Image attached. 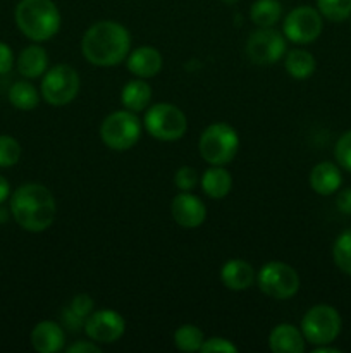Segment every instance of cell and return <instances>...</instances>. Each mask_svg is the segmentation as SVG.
<instances>
[{
  "label": "cell",
  "mask_w": 351,
  "mask_h": 353,
  "mask_svg": "<svg viewBox=\"0 0 351 353\" xmlns=\"http://www.w3.org/2000/svg\"><path fill=\"white\" fill-rule=\"evenodd\" d=\"M246 57L251 64L272 65L286 54V38L274 28H258L246 41Z\"/></svg>",
  "instance_id": "8fae6325"
},
{
  "label": "cell",
  "mask_w": 351,
  "mask_h": 353,
  "mask_svg": "<svg viewBox=\"0 0 351 353\" xmlns=\"http://www.w3.org/2000/svg\"><path fill=\"white\" fill-rule=\"evenodd\" d=\"M334 157H336L339 168L351 172V130L341 134L336 147H334Z\"/></svg>",
  "instance_id": "f1b7e54d"
},
{
  "label": "cell",
  "mask_w": 351,
  "mask_h": 353,
  "mask_svg": "<svg viewBox=\"0 0 351 353\" xmlns=\"http://www.w3.org/2000/svg\"><path fill=\"white\" fill-rule=\"evenodd\" d=\"M14 65L12 48L7 43L0 41V74H7Z\"/></svg>",
  "instance_id": "836d02e7"
},
{
  "label": "cell",
  "mask_w": 351,
  "mask_h": 353,
  "mask_svg": "<svg viewBox=\"0 0 351 353\" xmlns=\"http://www.w3.org/2000/svg\"><path fill=\"white\" fill-rule=\"evenodd\" d=\"M268 348L275 353H301L305 350V336L292 324H277L268 334Z\"/></svg>",
  "instance_id": "ac0fdd59"
},
{
  "label": "cell",
  "mask_w": 351,
  "mask_h": 353,
  "mask_svg": "<svg viewBox=\"0 0 351 353\" xmlns=\"http://www.w3.org/2000/svg\"><path fill=\"white\" fill-rule=\"evenodd\" d=\"M343 327V319L334 307L320 303L306 310L301 319V333L305 341L312 343L313 347L319 345H329L337 340Z\"/></svg>",
  "instance_id": "5b68a950"
},
{
  "label": "cell",
  "mask_w": 351,
  "mask_h": 353,
  "mask_svg": "<svg viewBox=\"0 0 351 353\" xmlns=\"http://www.w3.org/2000/svg\"><path fill=\"white\" fill-rule=\"evenodd\" d=\"M350 17H351V16H350Z\"/></svg>",
  "instance_id": "60d3db41"
},
{
  "label": "cell",
  "mask_w": 351,
  "mask_h": 353,
  "mask_svg": "<svg viewBox=\"0 0 351 353\" xmlns=\"http://www.w3.org/2000/svg\"><path fill=\"white\" fill-rule=\"evenodd\" d=\"M341 350L336 347H330L329 345H319V347L313 348V353H339Z\"/></svg>",
  "instance_id": "74e56055"
},
{
  "label": "cell",
  "mask_w": 351,
  "mask_h": 353,
  "mask_svg": "<svg viewBox=\"0 0 351 353\" xmlns=\"http://www.w3.org/2000/svg\"><path fill=\"white\" fill-rule=\"evenodd\" d=\"M323 30V17L312 6H299L289 10L282 23V31L289 41L298 45L313 43Z\"/></svg>",
  "instance_id": "30bf717a"
},
{
  "label": "cell",
  "mask_w": 351,
  "mask_h": 353,
  "mask_svg": "<svg viewBox=\"0 0 351 353\" xmlns=\"http://www.w3.org/2000/svg\"><path fill=\"white\" fill-rule=\"evenodd\" d=\"M126 331V323L119 312L112 309H102L92 312L85 321V333L95 343H116Z\"/></svg>",
  "instance_id": "7c38bea8"
},
{
  "label": "cell",
  "mask_w": 351,
  "mask_h": 353,
  "mask_svg": "<svg viewBox=\"0 0 351 353\" xmlns=\"http://www.w3.org/2000/svg\"><path fill=\"white\" fill-rule=\"evenodd\" d=\"M48 55L40 45H30L17 57V71L28 79L40 78L47 72Z\"/></svg>",
  "instance_id": "d6986e66"
},
{
  "label": "cell",
  "mask_w": 351,
  "mask_h": 353,
  "mask_svg": "<svg viewBox=\"0 0 351 353\" xmlns=\"http://www.w3.org/2000/svg\"><path fill=\"white\" fill-rule=\"evenodd\" d=\"M203 353H237V347L233 341L226 340V338H209V340L203 341L202 350Z\"/></svg>",
  "instance_id": "4dcf8cb0"
},
{
  "label": "cell",
  "mask_w": 351,
  "mask_h": 353,
  "mask_svg": "<svg viewBox=\"0 0 351 353\" xmlns=\"http://www.w3.org/2000/svg\"><path fill=\"white\" fill-rule=\"evenodd\" d=\"M151 100V86L143 78L131 79L120 92V102L131 112H140L147 109Z\"/></svg>",
  "instance_id": "44dd1931"
},
{
  "label": "cell",
  "mask_w": 351,
  "mask_h": 353,
  "mask_svg": "<svg viewBox=\"0 0 351 353\" xmlns=\"http://www.w3.org/2000/svg\"><path fill=\"white\" fill-rule=\"evenodd\" d=\"M65 352L67 353H100L102 352V348L98 347V343H95V341H76V343H72L71 347L65 348Z\"/></svg>",
  "instance_id": "e575fe53"
},
{
  "label": "cell",
  "mask_w": 351,
  "mask_h": 353,
  "mask_svg": "<svg viewBox=\"0 0 351 353\" xmlns=\"http://www.w3.org/2000/svg\"><path fill=\"white\" fill-rule=\"evenodd\" d=\"M257 285L270 299L289 300L298 293L299 276L286 262H268L258 271Z\"/></svg>",
  "instance_id": "9c48e42d"
},
{
  "label": "cell",
  "mask_w": 351,
  "mask_h": 353,
  "mask_svg": "<svg viewBox=\"0 0 351 353\" xmlns=\"http://www.w3.org/2000/svg\"><path fill=\"white\" fill-rule=\"evenodd\" d=\"M145 128L153 138L160 141H176L184 137L188 130V119L178 105L160 102L147 110L143 119Z\"/></svg>",
  "instance_id": "8992f818"
},
{
  "label": "cell",
  "mask_w": 351,
  "mask_h": 353,
  "mask_svg": "<svg viewBox=\"0 0 351 353\" xmlns=\"http://www.w3.org/2000/svg\"><path fill=\"white\" fill-rule=\"evenodd\" d=\"M10 214L23 230L41 233L54 224L57 203L47 186L26 183L10 196Z\"/></svg>",
  "instance_id": "7a4b0ae2"
},
{
  "label": "cell",
  "mask_w": 351,
  "mask_h": 353,
  "mask_svg": "<svg viewBox=\"0 0 351 353\" xmlns=\"http://www.w3.org/2000/svg\"><path fill=\"white\" fill-rule=\"evenodd\" d=\"M317 9L323 19L343 23L351 16V0H317Z\"/></svg>",
  "instance_id": "4316f807"
},
{
  "label": "cell",
  "mask_w": 351,
  "mask_h": 353,
  "mask_svg": "<svg viewBox=\"0 0 351 353\" xmlns=\"http://www.w3.org/2000/svg\"><path fill=\"white\" fill-rule=\"evenodd\" d=\"M336 207L339 212L348 214V216H350L351 214V188H346V190H343V192H339V195H337V199H336Z\"/></svg>",
  "instance_id": "d590c367"
},
{
  "label": "cell",
  "mask_w": 351,
  "mask_h": 353,
  "mask_svg": "<svg viewBox=\"0 0 351 353\" xmlns=\"http://www.w3.org/2000/svg\"><path fill=\"white\" fill-rule=\"evenodd\" d=\"M282 16V6L279 0H257L250 9V17L255 26L272 28Z\"/></svg>",
  "instance_id": "603a6c76"
},
{
  "label": "cell",
  "mask_w": 351,
  "mask_h": 353,
  "mask_svg": "<svg viewBox=\"0 0 351 353\" xmlns=\"http://www.w3.org/2000/svg\"><path fill=\"white\" fill-rule=\"evenodd\" d=\"M64 327L54 321H41L31 331V345L38 353L61 352L64 348Z\"/></svg>",
  "instance_id": "9a60e30c"
},
{
  "label": "cell",
  "mask_w": 351,
  "mask_h": 353,
  "mask_svg": "<svg viewBox=\"0 0 351 353\" xmlns=\"http://www.w3.org/2000/svg\"><path fill=\"white\" fill-rule=\"evenodd\" d=\"M79 86L81 79L78 71L69 64H57L43 74L40 92L48 105L62 107L78 97Z\"/></svg>",
  "instance_id": "ba28073f"
},
{
  "label": "cell",
  "mask_w": 351,
  "mask_h": 353,
  "mask_svg": "<svg viewBox=\"0 0 351 353\" xmlns=\"http://www.w3.org/2000/svg\"><path fill=\"white\" fill-rule=\"evenodd\" d=\"M61 321H62V327H65L67 331L76 333V331H79L81 327H85L86 319H83L81 316H78V314H76L74 310H71V307H69V309L62 310Z\"/></svg>",
  "instance_id": "d6a6232c"
},
{
  "label": "cell",
  "mask_w": 351,
  "mask_h": 353,
  "mask_svg": "<svg viewBox=\"0 0 351 353\" xmlns=\"http://www.w3.org/2000/svg\"><path fill=\"white\" fill-rule=\"evenodd\" d=\"M162 65H164L162 54L150 45L134 48L127 55V69L136 78H153L162 71Z\"/></svg>",
  "instance_id": "5bb4252c"
},
{
  "label": "cell",
  "mask_w": 351,
  "mask_h": 353,
  "mask_svg": "<svg viewBox=\"0 0 351 353\" xmlns=\"http://www.w3.org/2000/svg\"><path fill=\"white\" fill-rule=\"evenodd\" d=\"M220 279H222L226 288L233 290V292H243V290H248L250 286L255 285V281H257V272H255V269L246 261L233 259V261H227L222 265V269H220Z\"/></svg>",
  "instance_id": "2e32d148"
},
{
  "label": "cell",
  "mask_w": 351,
  "mask_h": 353,
  "mask_svg": "<svg viewBox=\"0 0 351 353\" xmlns=\"http://www.w3.org/2000/svg\"><path fill=\"white\" fill-rule=\"evenodd\" d=\"M141 137V123L136 112L116 110L103 119L100 126V138L109 148L124 152L133 148Z\"/></svg>",
  "instance_id": "52a82bcc"
},
{
  "label": "cell",
  "mask_w": 351,
  "mask_h": 353,
  "mask_svg": "<svg viewBox=\"0 0 351 353\" xmlns=\"http://www.w3.org/2000/svg\"><path fill=\"white\" fill-rule=\"evenodd\" d=\"M16 24L24 37L47 41L61 30V10L54 0H21L16 7Z\"/></svg>",
  "instance_id": "3957f363"
},
{
  "label": "cell",
  "mask_w": 351,
  "mask_h": 353,
  "mask_svg": "<svg viewBox=\"0 0 351 353\" xmlns=\"http://www.w3.org/2000/svg\"><path fill=\"white\" fill-rule=\"evenodd\" d=\"M224 3H231V6H233V3H237L240 2V0H222Z\"/></svg>",
  "instance_id": "ab89813d"
},
{
  "label": "cell",
  "mask_w": 351,
  "mask_h": 353,
  "mask_svg": "<svg viewBox=\"0 0 351 353\" xmlns=\"http://www.w3.org/2000/svg\"><path fill=\"white\" fill-rule=\"evenodd\" d=\"M286 71L289 72V76L295 79H308L310 76L315 72L317 61L313 57V54H310L308 50H303V48H295V50H289L286 54L284 61Z\"/></svg>",
  "instance_id": "7402d4cb"
},
{
  "label": "cell",
  "mask_w": 351,
  "mask_h": 353,
  "mask_svg": "<svg viewBox=\"0 0 351 353\" xmlns=\"http://www.w3.org/2000/svg\"><path fill=\"white\" fill-rule=\"evenodd\" d=\"M21 159V145L16 138L0 137V168H12Z\"/></svg>",
  "instance_id": "83f0119b"
},
{
  "label": "cell",
  "mask_w": 351,
  "mask_h": 353,
  "mask_svg": "<svg viewBox=\"0 0 351 353\" xmlns=\"http://www.w3.org/2000/svg\"><path fill=\"white\" fill-rule=\"evenodd\" d=\"M172 219L186 230H195L202 226L206 219V207L202 200L191 192H181L171 202Z\"/></svg>",
  "instance_id": "4fadbf2b"
},
{
  "label": "cell",
  "mask_w": 351,
  "mask_h": 353,
  "mask_svg": "<svg viewBox=\"0 0 351 353\" xmlns=\"http://www.w3.org/2000/svg\"><path fill=\"white\" fill-rule=\"evenodd\" d=\"M6 219H7L6 209H0V221H6Z\"/></svg>",
  "instance_id": "f35d334b"
},
{
  "label": "cell",
  "mask_w": 351,
  "mask_h": 353,
  "mask_svg": "<svg viewBox=\"0 0 351 353\" xmlns=\"http://www.w3.org/2000/svg\"><path fill=\"white\" fill-rule=\"evenodd\" d=\"M332 259L339 271L351 276V228L344 230L336 238L332 247Z\"/></svg>",
  "instance_id": "484cf974"
},
{
  "label": "cell",
  "mask_w": 351,
  "mask_h": 353,
  "mask_svg": "<svg viewBox=\"0 0 351 353\" xmlns=\"http://www.w3.org/2000/svg\"><path fill=\"white\" fill-rule=\"evenodd\" d=\"M198 181V172H196L195 168H189V165H182L174 174V183L181 192H193Z\"/></svg>",
  "instance_id": "f546056e"
},
{
  "label": "cell",
  "mask_w": 351,
  "mask_h": 353,
  "mask_svg": "<svg viewBox=\"0 0 351 353\" xmlns=\"http://www.w3.org/2000/svg\"><path fill=\"white\" fill-rule=\"evenodd\" d=\"M341 185H343V174L339 165L334 162H320L310 172V186L319 195H334Z\"/></svg>",
  "instance_id": "e0dca14e"
},
{
  "label": "cell",
  "mask_w": 351,
  "mask_h": 353,
  "mask_svg": "<svg viewBox=\"0 0 351 353\" xmlns=\"http://www.w3.org/2000/svg\"><path fill=\"white\" fill-rule=\"evenodd\" d=\"M81 50L89 64L114 68L129 55L131 34L117 21H98L83 34Z\"/></svg>",
  "instance_id": "6da1fadb"
},
{
  "label": "cell",
  "mask_w": 351,
  "mask_h": 353,
  "mask_svg": "<svg viewBox=\"0 0 351 353\" xmlns=\"http://www.w3.org/2000/svg\"><path fill=\"white\" fill-rule=\"evenodd\" d=\"M198 150L210 165H227L240 150V137L229 124L213 123L200 134Z\"/></svg>",
  "instance_id": "277c9868"
},
{
  "label": "cell",
  "mask_w": 351,
  "mask_h": 353,
  "mask_svg": "<svg viewBox=\"0 0 351 353\" xmlns=\"http://www.w3.org/2000/svg\"><path fill=\"white\" fill-rule=\"evenodd\" d=\"M202 188L210 199H224L229 195L231 188H233V178H231L229 171L224 169V165H212L203 172Z\"/></svg>",
  "instance_id": "ffe728a7"
},
{
  "label": "cell",
  "mask_w": 351,
  "mask_h": 353,
  "mask_svg": "<svg viewBox=\"0 0 351 353\" xmlns=\"http://www.w3.org/2000/svg\"><path fill=\"white\" fill-rule=\"evenodd\" d=\"M205 341L203 331L193 324H182L174 333V345L181 352H200Z\"/></svg>",
  "instance_id": "d4e9b609"
},
{
  "label": "cell",
  "mask_w": 351,
  "mask_h": 353,
  "mask_svg": "<svg viewBox=\"0 0 351 353\" xmlns=\"http://www.w3.org/2000/svg\"><path fill=\"white\" fill-rule=\"evenodd\" d=\"M9 102L19 110H33L40 102V95L30 81H17L10 86Z\"/></svg>",
  "instance_id": "cb8c5ba5"
},
{
  "label": "cell",
  "mask_w": 351,
  "mask_h": 353,
  "mask_svg": "<svg viewBox=\"0 0 351 353\" xmlns=\"http://www.w3.org/2000/svg\"><path fill=\"white\" fill-rule=\"evenodd\" d=\"M9 195H10L9 181H7L3 176H0V205H2L7 199H9Z\"/></svg>",
  "instance_id": "8d00e7d4"
},
{
  "label": "cell",
  "mask_w": 351,
  "mask_h": 353,
  "mask_svg": "<svg viewBox=\"0 0 351 353\" xmlns=\"http://www.w3.org/2000/svg\"><path fill=\"white\" fill-rule=\"evenodd\" d=\"M69 307H71V310H74L78 316H81L83 319H86V317L93 312L95 302H93V299L88 295V293H79V295H76L74 299H72L71 305Z\"/></svg>",
  "instance_id": "1f68e13d"
}]
</instances>
